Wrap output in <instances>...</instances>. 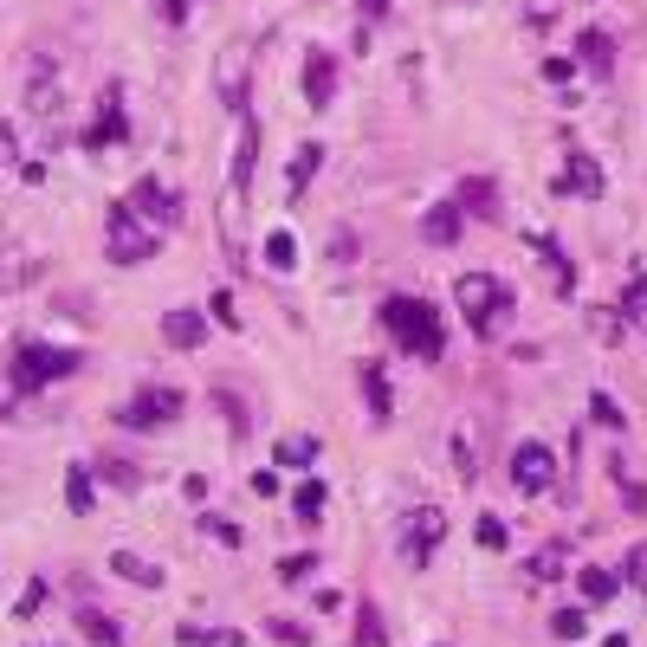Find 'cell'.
<instances>
[{
    "label": "cell",
    "instance_id": "cell-1",
    "mask_svg": "<svg viewBox=\"0 0 647 647\" xmlns=\"http://www.w3.org/2000/svg\"><path fill=\"white\" fill-rule=\"evenodd\" d=\"M376 318H382V330H389V337L402 343L408 356H421V363H440L447 337H440V311L428 305V298H415V292H389Z\"/></svg>",
    "mask_w": 647,
    "mask_h": 647
},
{
    "label": "cell",
    "instance_id": "cell-2",
    "mask_svg": "<svg viewBox=\"0 0 647 647\" xmlns=\"http://www.w3.org/2000/svg\"><path fill=\"white\" fill-rule=\"evenodd\" d=\"M453 298H460V318L473 324L479 343H499L505 330H512V285L492 279V272H466L460 285H453Z\"/></svg>",
    "mask_w": 647,
    "mask_h": 647
},
{
    "label": "cell",
    "instance_id": "cell-3",
    "mask_svg": "<svg viewBox=\"0 0 647 647\" xmlns=\"http://www.w3.org/2000/svg\"><path fill=\"white\" fill-rule=\"evenodd\" d=\"M78 363H85L78 350H59V343H39V337H13L7 389L13 395H39V389H52V382H65Z\"/></svg>",
    "mask_w": 647,
    "mask_h": 647
},
{
    "label": "cell",
    "instance_id": "cell-4",
    "mask_svg": "<svg viewBox=\"0 0 647 647\" xmlns=\"http://www.w3.org/2000/svg\"><path fill=\"white\" fill-rule=\"evenodd\" d=\"M156 253H162V227H149L130 201H117V208L104 214V259L110 266H143V259H156Z\"/></svg>",
    "mask_w": 647,
    "mask_h": 647
},
{
    "label": "cell",
    "instance_id": "cell-5",
    "mask_svg": "<svg viewBox=\"0 0 647 647\" xmlns=\"http://www.w3.org/2000/svg\"><path fill=\"white\" fill-rule=\"evenodd\" d=\"M182 415V389H136L130 402L117 408V428H130V434H149V428H169V421Z\"/></svg>",
    "mask_w": 647,
    "mask_h": 647
},
{
    "label": "cell",
    "instance_id": "cell-6",
    "mask_svg": "<svg viewBox=\"0 0 647 647\" xmlns=\"http://www.w3.org/2000/svg\"><path fill=\"white\" fill-rule=\"evenodd\" d=\"M512 486L525 492V499H538V492H557V453H550L544 440H525V447L512 453Z\"/></svg>",
    "mask_w": 647,
    "mask_h": 647
},
{
    "label": "cell",
    "instance_id": "cell-7",
    "mask_svg": "<svg viewBox=\"0 0 647 647\" xmlns=\"http://www.w3.org/2000/svg\"><path fill=\"white\" fill-rule=\"evenodd\" d=\"M78 143L98 156V149H117V143H130V117H123V85H104V98H98V117H91V130L78 136Z\"/></svg>",
    "mask_w": 647,
    "mask_h": 647
},
{
    "label": "cell",
    "instance_id": "cell-8",
    "mask_svg": "<svg viewBox=\"0 0 647 647\" xmlns=\"http://www.w3.org/2000/svg\"><path fill=\"white\" fill-rule=\"evenodd\" d=\"M130 208L149 220V227H162V233H175L182 227V195H175L169 182H156V175H143V182L130 188Z\"/></svg>",
    "mask_w": 647,
    "mask_h": 647
},
{
    "label": "cell",
    "instance_id": "cell-9",
    "mask_svg": "<svg viewBox=\"0 0 647 647\" xmlns=\"http://www.w3.org/2000/svg\"><path fill=\"white\" fill-rule=\"evenodd\" d=\"M65 98V85H59V65L46 59V52H33V65H26V110L33 117H52Z\"/></svg>",
    "mask_w": 647,
    "mask_h": 647
},
{
    "label": "cell",
    "instance_id": "cell-10",
    "mask_svg": "<svg viewBox=\"0 0 647 647\" xmlns=\"http://www.w3.org/2000/svg\"><path fill=\"white\" fill-rule=\"evenodd\" d=\"M440 538H447V512H440V505H428V512L408 518V531H402V557H408V563H428L434 550H440Z\"/></svg>",
    "mask_w": 647,
    "mask_h": 647
},
{
    "label": "cell",
    "instance_id": "cell-11",
    "mask_svg": "<svg viewBox=\"0 0 647 647\" xmlns=\"http://www.w3.org/2000/svg\"><path fill=\"white\" fill-rule=\"evenodd\" d=\"M253 169H259V123L240 110V143H233V169H227L233 201H246V195H253Z\"/></svg>",
    "mask_w": 647,
    "mask_h": 647
},
{
    "label": "cell",
    "instance_id": "cell-12",
    "mask_svg": "<svg viewBox=\"0 0 647 647\" xmlns=\"http://www.w3.org/2000/svg\"><path fill=\"white\" fill-rule=\"evenodd\" d=\"M46 279V253H33V246H7L0 253V298L7 292H26V285Z\"/></svg>",
    "mask_w": 647,
    "mask_h": 647
},
{
    "label": "cell",
    "instance_id": "cell-13",
    "mask_svg": "<svg viewBox=\"0 0 647 647\" xmlns=\"http://www.w3.org/2000/svg\"><path fill=\"white\" fill-rule=\"evenodd\" d=\"M576 65H583L596 85H609L615 78V39L602 33V26H583V39H576Z\"/></svg>",
    "mask_w": 647,
    "mask_h": 647
},
{
    "label": "cell",
    "instance_id": "cell-14",
    "mask_svg": "<svg viewBox=\"0 0 647 647\" xmlns=\"http://www.w3.org/2000/svg\"><path fill=\"white\" fill-rule=\"evenodd\" d=\"M525 246H531V253H538V259H544V272H550V285H557V292H563V298H570V292H576V266H570V253H563V246H557V240H550V233H544V227H531V233H525Z\"/></svg>",
    "mask_w": 647,
    "mask_h": 647
},
{
    "label": "cell",
    "instance_id": "cell-15",
    "mask_svg": "<svg viewBox=\"0 0 647 647\" xmlns=\"http://www.w3.org/2000/svg\"><path fill=\"white\" fill-rule=\"evenodd\" d=\"M557 195L596 201V195H602V162H596V156H576V149H570V162H563V175H557Z\"/></svg>",
    "mask_w": 647,
    "mask_h": 647
},
{
    "label": "cell",
    "instance_id": "cell-16",
    "mask_svg": "<svg viewBox=\"0 0 647 647\" xmlns=\"http://www.w3.org/2000/svg\"><path fill=\"white\" fill-rule=\"evenodd\" d=\"M305 98L318 104V110L337 98V59H330L324 46H311V52H305Z\"/></svg>",
    "mask_w": 647,
    "mask_h": 647
},
{
    "label": "cell",
    "instance_id": "cell-17",
    "mask_svg": "<svg viewBox=\"0 0 647 647\" xmlns=\"http://www.w3.org/2000/svg\"><path fill=\"white\" fill-rule=\"evenodd\" d=\"M460 227H466L460 201H440V208L421 214V240H434V246H460Z\"/></svg>",
    "mask_w": 647,
    "mask_h": 647
},
{
    "label": "cell",
    "instance_id": "cell-18",
    "mask_svg": "<svg viewBox=\"0 0 647 647\" xmlns=\"http://www.w3.org/2000/svg\"><path fill=\"white\" fill-rule=\"evenodd\" d=\"M110 570H117L123 583H136V589H162V583H169V576H162V563L136 557V550H110Z\"/></svg>",
    "mask_w": 647,
    "mask_h": 647
},
{
    "label": "cell",
    "instance_id": "cell-19",
    "mask_svg": "<svg viewBox=\"0 0 647 647\" xmlns=\"http://www.w3.org/2000/svg\"><path fill=\"white\" fill-rule=\"evenodd\" d=\"M162 337H169L175 350H201V343H208V318H201V311H169V318H162Z\"/></svg>",
    "mask_w": 647,
    "mask_h": 647
},
{
    "label": "cell",
    "instance_id": "cell-20",
    "mask_svg": "<svg viewBox=\"0 0 647 647\" xmlns=\"http://www.w3.org/2000/svg\"><path fill=\"white\" fill-rule=\"evenodd\" d=\"M460 208L479 214V220H492V214H499V188H492L486 175H466V182H460Z\"/></svg>",
    "mask_w": 647,
    "mask_h": 647
},
{
    "label": "cell",
    "instance_id": "cell-21",
    "mask_svg": "<svg viewBox=\"0 0 647 647\" xmlns=\"http://www.w3.org/2000/svg\"><path fill=\"white\" fill-rule=\"evenodd\" d=\"M65 505H72L78 518H85V512H98V492H91V466H85V460H78L72 473H65Z\"/></svg>",
    "mask_w": 647,
    "mask_h": 647
},
{
    "label": "cell",
    "instance_id": "cell-22",
    "mask_svg": "<svg viewBox=\"0 0 647 647\" xmlns=\"http://www.w3.org/2000/svg\"><path fill=\"white\" fill-rule=\"evenodd\" d=\"M78 635L98 641V647H123V628L110 622V615H98V609H78Z\"/></svg>",
    "mask_w": 647,
    "mask_h": 647
},
{
    "label": "cell",
    "instance_id": "cell-23",
    "mask_svg": "<svg viewBox=\"0 0 647 647\" xmlns=\"http://www.w3.org/2000/svg\"><path fill=\"white\" fill-rule=\"evenodd\" d=\"M318 162H324V149L318 143H305V149H298V156H292V182H285V195H305V188H311V175H318Z\"/></svg>",
    "mask_w": 647,
    "mask_h": 647
},
{
    "label": "cell",
    "instance_id": "cell-24",
    "mask_svg": "<svg viewBox=\"0 0 647 647\" xmlns=\"http://www.w3.org/2000/svg\"><path fill=\"white\" fill-rule=\"evenodd\" d=\"M98 473H104V486H117V492H136V486H143V466H136V460H117V453H104Z\"/></svg>",
    "mask_w": 647,
    "mask_h": 647
},
{
    "label": "cell",
    "instance_id": "cell-25",
    "mask_svg": "<svg viewBox=\"0 0 647 647\" xmlns=\"http://www.w3.org/2000/svg\"><path fill=\"white\" fill-rule=\"evenodd\" d=\"M563 563H570V544H544L538 550V557H531V583H557V576H563Z\"/></svg>",
    "mask_w": 647,
    "mask_h": 647
},
{
    "label": "cell",
    "instance_id": "cell-26",
    "mask_svg": "<svg viewBox=\"0 0 647 647\" xmlns=\"http://www.w3.org/2000/svg\"><path fill=\"white\" fill-rule=\"evenodd\" d=\"M363 402H369L376 421H389V376H382L376 363H363Z\"/></svg>",
    "mask_w": 647,
    "mask_h": 647
},
{
    "label": "cell",
    "instance_id": "cell-27",
    "mask_svg": "<svg viewBox=\"0 0 647 647\" xmlns=\"http://www.w3.org/2000/svg\"><path fill=\"white\" fill-rule=\"evenodd\" d=\"M576 589H583V602H589V609H602V602H615V576H609V570H596V563H589V570L576 576Z\"/></svg>",
    "mask_w": 647,
    "mask_h": 647
},
{
    "label": "cell",
    "instance_id": "cell-28",
    "mask_svg": "<svg viewBox=\"0 0 647 647\" xmlns=\"http://www.w3.org/2000/svg\"><path fill=\"white\" fill-rule=\"evenodd\" d=\"M447 447H453V473H460V479H466V486H473V479H479V453H473V434H466V428H460V434H453V440H447Z\"/></svg>",
    "mask_w": 647,
    "mask_h": 647
},
{
    "label": "cell",
    "instance_id": "cell-29",
    "mask_svg": "<svg viewBox=\"0 0 647 647\" xmlns=\"http://www.w3.org/2000/svg\"><path fill=\"white\" fill-rule=\"evenodd\" d=\"M622 318L628 324H647V272H635V279L622 285Z\"/></svg>",
    "mask_w": 647,
    "mask_h": 647
},
{
    "label": "cell",
    "instance_id": "cell-30",
    "mask_svg": "<svg viewBox=\"0 0 647 647\" xmlns=\"http://www.w3.org/2000/svg\"><path fill=\"white\" fill-rule=\"evenodd\" d=\"M589 330H596V343H622V337H628L622 305H615V311H589Z\"/></svg>",
    "mask_w": 647,
    "mask_h": 647
},
{
    "label": "cell",
    "instance_id": "cell-31",
    "mask_svg": "<svg viewBox=\"0 0 647 647\" xmlns=\"http://www.w3.org/2000/svg\"><path fill=\"white\" fill-rule=\"evenodd\" d=\"M292 505H298V518H305V525H318V518H324V479H305Z\"/></svg>",
    "mask_w": 647,
    "mask_h": 647
},
{
    "label": "cell",
    "instance_id": "cell-32",
    "mask_svg": "<svg viewBox=\"0 0 647 647\" xmlns=\"http://www.w3.org/2000/svg\"><path fill=\"white\" fill-rule=\"evenodd\" d=\"M550 635H557V641H583L589 635V615L583 609H557V615H550Z\"/></svg>",
    "mask_w": 647,
    "mask_h": 647
},
{
    "label": "cell",
    "instance_id": "cell-33",
    "mask_svg": "<svg viewBox=\"0 0 647 647\" xmlns=\"http://www.w3.org/2000/svg\"><path fill=\"white\" fill-rule=\"evenodd\" d=\"M266 266H272V272H292V266H298L292 233H272V240H266Z\"/></svg>",
    "mask_w": 647,
    "mask_h": 647
},
{
    "label": "cell",
    "instance_id": "cell-34",
    "mask_svg": "<svg viewBox=\"0 0 647 647\" xmlns=\"http://www.w3.org/2000/svg\"><path fill=\"white\" fill-rule=\"evenodd\" d=\"M311 453H318V440H311V434L279 440V466H311Z\"/></svg>",
    "mask_w": 647,
    "mask_h": 647
},
{
    "label": "cell",
    "instance_id": "cell-35",
    "mask_svg": "<svg viewBox=\"0 0 647 647\" xmlns=\"http://www.w3.org/2000/svg\"><path fill=\"white\" fill-rule=\"evenodd\" d=\"M473 544H479V550H505V518L479 512V525H473Z\"/></svg>",
    "mask_w": 647,
    "mask_h": 647
},
{
    "label": "cell",
    "instance_id": "cell-36",
    "mask_svg": "<svg viewBox=\"0 0 647 647\" xmlns=\"http://www.w3.org/2000/svg\"><path fill=\"white\" fill-rule=\"evenodd\" d=\"M589 415H596V421H602V428H615V434H622V428H628V415H622V408H615V402H609V395H602V389H596V395H589Z\"/></svg>",
    "mask_w": 647,
    "mask_h": 647
},
{
    "label": "cell",
    "instance_id": "cell-37",
    "mask_svg": "<svg viewBox=\"0 0 647 647\" xmlns=\"http://www.w3.org/2000/svg\"><path fill=\"white\" fill-rule=\"evenodd\" d=\"M356 647H382V622H376V609H356Z\"/></svg>",
    "mask_w": 647,
    "mask_h": 647
},
{
    "label": "cell",
    "instance_id": "cell-38",
    "mask_svg": "<svg viewBox=\"0 0 647 647\" xmlns=\"http://www.w3.org/2000/svg\"><path fill=\"white\" fill-rule=\"evenodd\" d=\"M201 531H208L214 544H227V550L240 544V525H233V518H201Z\"/></svg>",
    "mask_w": 647,
    "mask_h": 647
},
{
    "label": "cell",
    "instance_id": "cell-39",
    "mask_svg": "<svg viewBox=\"0 0 647 647\" xmlns=\"http://www.w3.org/2000/svg\"><path fill=\"white\" fill-rule=\"evenodd\" d=\"M622 512L647 518V486H635V479H622Z\"/></svg>",
    "mask_w": 647,
    "mask_h": 647
},
{
    "label": "cell",
    "instance_id": "cell-40",
    "mask_svg": "<svg viewBox=\"0 0 647 647\" xmlns=\"http://www.w3.org/2000/svg\"><path fill=\"white\" fill-rule=\"evenodd\" d=\"M39 609H46V583H26V596L13 602V615H39Z\"/></svg>",
    "mask_w": 647,
    "mask_h": 647
},
{
    "label": "cell",
    "instance_id": "cell-41",
    "mask_svg": "<svg viewBox=\"0 0 647 647\" xmlns=\"http://www.w3.org/2000/svg\"><path fill=\"white\" fill-rule=\"evenodd\" d=\"M266 628H272V635H279V641H292V647H305V641H311V635H305V628H298V622H285V615H272V622H266Z\"/></svg>",
    "mask_w": 647,
    "mask_h": 647
},
{
    "label": "cell",
    "instance_id": "cell-42",
    "mask_svg": "<svg viewBox=\"0 0 647 647\" xmlns=\"http://www.w3.org/2000/svg\"><path fill=\"white\" fill-rule=\"evenodd\" d=\"M195 647H246V635L240 628H214V635H201Z\"/></svg>",
    "mask_w": 647,
    "mask_h": 647
},
{
    "label": "cell",
    "instance_id": "cell-43",
    "mask_svg": "<svg viewBox=\"0 0 647 647\" xmlns=\"http://www.w3.org/2000/svg\"><path fill=\"white\" fill-rule=\"evenodd\" d=\"M570 78H576V65H570V59H550V65H544V85H557V91H563Z\"/></svg>",
    "mask_w": 647,
    "mask_h": 647
},
{
    "label": "cell",
    "instance_id": "cell-44",
    "mask_svg": "<svg viewBox=\"0 0 647 647\" xmlns=\"http://www.w3.org/2000/svg\"><path fill=\"white\" fill-rule=\"evenodd\" d=\"M311 563H318L311 550H305V557H285V563H279V576H285V583H298V576H311Z\"/></svg>",
    "mask_w": 647,
    "mask_h": 647
},
{
    "label": "cell",
    "instance_id": "cell-45",
    "mask_svg": "<svg viewBox=\"0 0 647 647\" xmlns=\"http://www.w3.org/2000/svg\"><path fill=\"white\" fill-rule=\"evenodd\" d=\"M628 583L647 589V544H635V557H628Z\"/></svg>",
    "mask_w": 647,
    "mask_h": 647
},
{
    "label": "cell",
    "instance_id": "cell-46",
    "mask_svg": "<svg viewBox=\"0 0 647 647\" xmlns=\"http://www.w3.org/2000/svg\"><path fill=\"white\" fill-rule=\"evenodd\" d=\"M311 609H324V615H337V609H343V596H337V589H318V596H311Z\"/></svg>",
    "mask_w": 647,
    "mask_h": 647
},
{
    "label": "cell",
    "instance_id": "cell-47",
    "mask_svg": "<svg viewBox=\"0 0 647 647\" xmlns=\"http://www.w3.org/2000/svg\"><path fill=\"white\" fill-rule=\"evenodd\" d=\"M188 7H195V0H162V13H169V26H182V20H188Z\"/></svg>",
    "mask_w": 647,
    "mask_h": 647
},
{
    "label": "cell",
    "instance_id": "cell-48",
    "mask_svg": "<svg viewBox=\"0 0 647 647\" xmlns=\"http://www.w3.org/2000/svg\"><path fill=\"white\" fill-rule=\"evenodd\" d=\"M382 13H389V0H363V26H376Z\"/></svg>",
    "mask_w": 647,
    "mask_h": 647
},
{
    "label": "cell",
    "instance_id": "cell-49",
    "mask_svg": "<svg viewBox=\"0 0 647 647\" xmlns=\"http://www.w3.org/2000/svg\"><path fill=\"white\" fill-rule=\"evenodd\" d=\"M13 149H20L13 143V123H0V162H13Z\"/></svg>",
    "mask_w": 647,
    "mask_h": 647
},
{
    "label": "cell",
    "instance_id": "cell-50",
    "mask_svg": "<svg viewBox=\"0 0 647 647\" xmlns=\"http://www.w3.org/2000/svg\"><path fill=\"white\" fill-rule=\"evenodd\" d=\"M0 415H7V389H0Z\"/></svg>",
    "mask_w": 647,
    "mask_h": 647
}]
</instances>
